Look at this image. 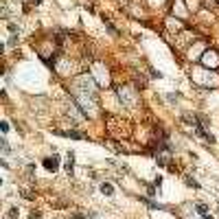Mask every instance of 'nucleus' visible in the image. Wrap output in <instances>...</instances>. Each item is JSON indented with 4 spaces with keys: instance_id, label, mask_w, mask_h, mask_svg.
<instances>
[{
    "instance_id": "nucleus-4",
    "label": "nucleus",
    "mask_w": 219,
    "mask_h": 219,
    "mask_svg": "<svg viewBox=\"0 0 219 219\" xmlns=\"http://www.w3.org/2000/svg\"><path fill=\"white\" fill-rule=\"evenodd\" d=\"M101 193L103 195H114V186L112 184H101Z\"/></svg>"
},
{
    "instance_id": "nucleus-9",
    "label": "nucleus",
    "mask_w": 219,
    "mask_h": 219,
    "mask_svg": "<svg viewBox=\"0 0 219 219\" xmlns=\"http://www.w3.org/2000/svg\"><path fill=\"white\" fill-rule=\"evenodd\" d=\"M0 129H2V134L9 132V123H7V120H2V123H0Z\"/></svg>"
},
{
    "instance_id": "nucleus-13",
    "label": "nucleus",
    "mask_w": 219,
    "mask_h": 219,
    "mask_svg": "<svg viewBox=\"0 0 219 219\" xmlns=\"http://www.w3.org/2000/svg\"><path fill=\"white\" fill-rule=\"evenodd\" d=\"M33 2H35V5H40V2H42V0H33Z\"/></svg>"
},
{
    "instance_id": "nucleus-6",
    "label": "nucleus",
    "mask_w": 219,
    "mask_h": 219,
    "mask_svg": "<svg viewBox=\"0 0 219 219\" xmlns=\"http://www.w3.org/2000/svg\"><path fill=\"white\" fill-rule=\"evenodd\" d=\"M0 145H2V151H5V154H11V147H9V142H7L5 138L0 140Z\"/></svg>"
},
{
    "instance_id": "nucleus-5",
    "label": "nucleus",
    "mask_w": 219,
    "mask_h": 219,
    "mask_svg": "<svg viewBox=\"0 0 219 219\" xmlns=\"http://www.w3.org/2000/svg\"><path fill=\"white\" fill-rule=\"evenodd\" d=\"M156 160H158V164H162V166H164V164H169V158H166L164 154H158V156H156Z\"/></svg>"
},
{
    "instance_id": "nucleus-12",
    "label": "nucleus",
    "mask_w": 219,
    "mask_h": 219,
    "mask_svg": "<svg viewBox=\"0 0 219 219\" xmlns=\"http://www.w3.org/2000/svg\"><path fill=\"white\" fill-rule=\"evenodd\" d=\"M202 219H213V215H204V217H202Z\"/></svg>"
},
{
    "instance_id": "nucleus-10",
    "label": "nucleus",
    "mask_w": 219,
    "mask_h": 219,
    "mask_svg": "<svg viewBox=\"0 0 219 219\" xmlns=\"http://www.w3.org/2000/svg\"><path fill=\"white\" fill-rule=\"evenodd\" d=\"M9 217H11V219H18V208H11V210H9Z\"/></svg>"
},
{
    "instance_id": "nucleus-3",
    "label": "nucleus",
    "mask_w": 219,
    "mask_h": 219,
    "mask_svg": "<svg viewBox=\"0 0 219 219\" xmlns=\"http://www.w3.org/2000/svg\"><path fill=\"white\" fill-rule=\"evenodd\" d=\"M72 160H75V154L70 151V154H68V160H66V171H68V173H72V166H75V162H72Z\"/></svg>"
},
{
    "instance_id": "nucleus-8",
    "label": "nucleus",
    "mask_w": 219,
    "mask_h": 219,
    "mask_svg": "<svg viewBox=\"0 0 219 219\" xmlns=\"http://www.w3.org/2000/svg\"><path fill=\"white\" fill-rule=\"evenodd\" d=\"M197 213H202V215H208V206H206V204H197Z\"/></svg>"
},
{
    "instance_id": "nucleus-7",
    "label": "nucleus",
    "mask_w": 219,
    "mask_h": 219,
    "mask_svg": "<svg viewBox=\"0 0 219 219\" xmlns=\"http://www.w3.org/2000/svg\"><path fill=\"white\" fill-rule=\"evenodd\" d=\"M184 182H186V186H193V188H197L200 184L195 182V180H193V178H184Z\"/></svg>"
},
{
    "instance_id": "nucleus-1",
    "label": "nucleus",
    "mask_w": 219,
    "mask_h": 219,
    "mask_svg": "<svg viewBox=\"0 0 219 219\" xmlns=\"http://www.w3.org/2000/svg\"><path fill=\"white\" fill-rule=\"evenodd\" d=\"M44 169H46V171H57V169H59V156L53 154V156L44 158Z\"/></svg>"
},
{
    "instance_id": "nucleus-11",
    "label": "nucleus",
    "mask_w": 219,
    "mask_h": 219,
    "mask_svg": "<svg viewBox=\"0 0 219 219\" xmlns=\"http://www.w3.org/2000/svg\"><path fill=\"white\" fill-rule=\"evenodd\" d=\"M29 219H40V213H31V217Z\"/></svg>"
},
{
    "instance_id": "nucleus-2",
    "label": "nucleus",
    "mask_w": 219,
    "mask_h": 219,
    "mask_svg": "<svg viewBox=\"0 0 219 219\" xmlns=\"http://www.w3.org/2000/svg\"><path fill=\"white\" fill-rule=\"evenodd\" d=\"M57 134L64 138H83V134H79V132H57Z\"/></svg>"
}]
</instances>
